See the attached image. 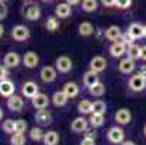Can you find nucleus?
I'll list each match as a JSON object with an SVG mask.
<instances>
[{"mask_svg": "<svg viewBox=\"0 0 146 145\" xmlns=\"http://www.w3.org/2000/svg\"><path fill=\"white\" fill-rule=\"evenodd\" d=\"M29 136H31V139L32 141H42L44 139V131L40 129V128H32L31 131H29Z\"/></svg>", "mask_w": 146, "mask_h": 145, "instance_id": "nucleus-32", "label": "nucleus"}, {"mask_svg": "<svg viewBox=\"0 0 146 145\" xmlns=\"http://www.w3.org/2000/svg\"><path fill=\"white\" fill-rule=\"evenodd\" d=\"M67 102H68V96H67L64 92H55V93H54V96H52V103H54L56 108L64 106Z\"/></svg>", "mask_w": 146, "mask_h": 145, "instance_id": "nucleus-23", "label": "nucleus"}, {"mask_svg": "<svg viewBox=\"0 0 146 145\" xmlns=\"http://www.w3.org/2000/svg\"><path fill=\"white\" fill-rule=\"evenodd\" d=\"M40 9L38 5L35 3H29V5H23L22 7V15L23 17H26L28 20H31V22H33V20H38L40 17Z\"/></svg>", "mask_w": 146, "mask_h": 145, "instance_id": "nucleus-1", "label": "nucleus"}, {"mask_svg": "<svg viewBox=\"0 0 146 145\" xmlns=\"http://www.w3.org/2000/svg\"><path fill=\"white\" fill-rule=\"evenodd\" d=\"M28 129V122L23 119H17L15 120V132L16 134H25Z\"/></svg>", "mask_w": 146, "mask_h": 145, "instance_id": "nucleus-31", "label": "nucleus"}, {"mask_svg": "<svg viewBox=\"0 0 146 145\" xmlns=\"http://www.w3.org/2000/svg\"><path fill=\"white\" fill-rule=\"evenodd\" d=\"M6 105H7L9 110H12V112H20V110L23 109L25 103H23V99L20 97V96H17V94H12V96L7 97Z\"/></svg>", "mask_w": 146, "mask_h": 145, "instance_id": "nucleus-3", "label": "nucleus"}, {"mask_svg": "<svg viewBox=\"0 0 146 145\" xmlns=\"http://www.w3.org/2000/svg\"><path fill=\"white\" fill-rule=\"evenodd\" d=\"M140 58H142L143 61H146V45L140 48Z\"/></svg>", "mask_w": 146, "mask_h": 145, "instance_id": "nucleus-44", "label": "nucleus"}, {"mask_svg": "<svg viewBox=\"0 0 146 145\" xmlns=\"http://www.w3.org/2000/svg\"><path fill=\"white\" fill-rule=\"evenodd\" d=\"M62 92H64V93L68 96V99H71V97H75V96L78 94L80 87L75 84V83L68 81V83H65V84H64V89H62Z\"/></svg>", "mask_w": 146, "mask_h": 145, "instance_id": "nucleus-22", "label": "nucleus"}, {"mask_svg": "<svg viewBox=\"0 0 146 145\" xmlns=\"http://www.w3.org/2000/svg\"><path fill=\"white\" fill-rule=\"evenodd\" d=\"M29 36H31V32H29L28 26H25V25H16V26H13L12 38L15 41H17V42H23V41H26Z\"/></svg>", "mask_w": 146, "mask_h": 145, "instance_id": "nucleus-2", "label": "nucleus"}, {"mask_svg": "<svg viewBox=\"0 0 146 145\" xmlns=\"http://www.w3.org/2000/svg\"><path fill=\"white\" fill-rule=\"evenodd\" d=\"M20 61H22V58L17 52H7L3 58V65H6L7 68H16L20 64Z\"/></svg>", "mask_w": 146, "mask_h": 145, "instance_id": "nucleus-8", "label": "nucleus"}, {"mask_svg": "<svg viewBox=\"0 0 146 145\" xmlns=\"http://www.w3.org/2000/svg\"><path fill=\"white\" fill-rule=\"evenodd\" d=\"M78 112L82 113V115L93 113V103L90 100H81L78 103Z\"/></svg>", "mask_w": 146, "mask_h": 145, "instance_id": "nucleus-29", "label": "nucleus"}, {"mask_svg": "<svg viewBox=\"0 0 146 145\" xmlns=\"http://www.w3.org/2000/svg\"><path fill=\"white\" fill-rule=\"evenodd\" d=\"M6 16H7V6L5 5V2H0V22L6 19Z\"/></svg>", "mask_w": 146, "mask_h": 145, "instance_id": "nucleus-40", "label": "nucleus"}, {"mask_svg": "<svg viewBox=\"0 0 146 145\" xmlns=\"http://www.w3.org/2000/svg\"><path fill=\"white\" fill-rule=\"evenodd\" d=\"M119 41H120V42H123L124 45H130V44H133V41H135V39L130 36L129 32H126V33H121V36H120Z\"/></svg>", "mask_w": 146, "mask_h": 145, "instance_id": "nucleus-38", "label": "nucleus"}, {"mask_svg": "<svg viewBox=\"0 0 146 145\" xmlns=\"http://www.w3.org/2000/svg\"><path fill=\"white\" fill-rule=\"evenodd\" d=\"M39 93V87L35 81H26L23 87H22V94L28 99H32L33 96H36Z\"/></svg>", "mask_w": 146, "mask_h": 145, "instance_id": "nucleus-12", "label": "nucleus"}, {"mask_svg": "<svg viewBox=\"0 0 146 145\" xmlns=\"http://www.w3.org/2000/svg\"><path fill=\"white\" fill-rule=\"evenodd\" d=\"M5 35V26L2 25V23H0V38H2Z\"/></svg>", "mask_w": 146, "mask_h": 145, "instance_id": "nucleus-49", "label": "nucleus"}, {"mask_svg": "<svg viewBox=\"0 0 146 145\" xmlns=\"http://www.w3.org/2000/svg\"><path fill=\"white\" fill-rule=\"evenodd\" d=\"M145 36H146V25H145Z\"/></svg>", "mask_w": 146, "mask_h": 145, "instance_id": "nucleus-54", "label": "nucleus"}, {"mask_svg": "<svg viewBox=\"0 0 146 145\" xmlns=\"http://www.w3.org/2000/svg\"><path fill=\"white\" fill-rule=\"evenodd\" d=\"M22 2H25V3H29V2H32V0H22Z\"/></svg>", "mask_w": 146, "mask_h": 145, "instance_id": "nucleus-52", "label": "nucleus"}, {"mask_svg": "<svg viewBox=\"0 0 146 145\" xmlns=\"http://www.w3.org/2000/svg\"><path fill=\"white\" fill-rule=\"evenodd\" d=\"M106 65H107V61L104 59L103 57L97 55L91 59V63H90V70H93L94 73H103L104 70H106Z\"/></svg>", "mask_w": 146, "mask_h": 145, "instance_id": "nucleus-11", "label": "nucleus"}, {"mask_svg": "<svg viewBox=\"0 0 146 145\" xmlns=\"http://www.w3.org/2000/svg\"><path fill=\"white\" fill-rule=\"evenodd\" d=\"M139 74H140V76H143V77L146 78V65H142V67H140V70H139Z\"/></svg>", "mask_w": 146, "mask_h": 145, "instance_id": "nucleus-45", "label": "nucleus"}, {"mask_svg": "<svg viewBox=\"0 0 146 145\" xmlns=\"http://www.w3.org/2000/svg\"><path fill=\"white\" fill-rule=\"evenodd\" d=\"M88 90H90V94H91V96L100 97V96H103V94H104V92H106V87H104L103 83L97 81L96 84H93L91 87H88Z\"/></svg>", "mask_w": 146, "mask_h": 145, "instance_id": "nucleus-27", "label": "nucleus"}, {"mask_svg": "<svg viewBox=\"0 0 146 145\" xmlns=\"http://www.w3.org/2000/svg\"><path fill=\"white\" fill-rule=\"evenodd\" d=\"M126 48H127V45H124L123 42H113L111 44V47H110V55L111 57H114V58H119V57H121L123 54H126Z\"/></svg>", "mask_w": 146, "mask_h": 145, "instance_id": "nucleus-18", "label": "nucleus"}, {"mask_svg": "<svg viewBox=\"0 0 146 145\" xmlns=\"http://www.w3.org/2000/svg\"><path fill=\"white\" fill-rule=\"evenodd\" d=\"M127 32L130 33V36L133 39H139V38H143L145 36V25H140L139 22H135L129 26Z\"/></svg>", "mask_w": 146, "mask_h": 145, "instance_id": "nucleus-15", "label": "nucleus"}, {"mask_svg": "<svg viewBox=\"0 0 146 145\" xmlns=\"http://www.w3.org/2000/svg\"><path fill=\"white\" fill-rule=\"evenodd\" d=\"M12 94H15V83L10 81L9 78L2 80V81H0V96L9 97Z\"/></svg>", "mask_w": 146, "mask_h": 145, "instance_id": "nucleus-10", "label": "nucleus"}, {"mask_svg": "<svg viewBox=\"0 0 146 145\" xmlns=\"http://www.w3.org/2000/svg\"><path fill=\"white\" fill-rule=\"evenodd\" d=\"M2 119H3V109L0 108V120H2Z\"/></svg>", "mask_w": 146, "mask_h": 145, "instance_id": "nucleus-50", "label": "nucleus"}, {"mask_svg": "<svg viewBox=\"0 0 146 145\" xmlns=\"http://www.w3.org/2000/svg\"><path fill=\"white\" fill-rule=\"evenodd\" d=\"M120 36H121V31L119 26L111 25L106 29V38L109 41H117V39H120Z\"/></svg>", "mask_w": 146, "mask_h": 145, "instance_id": "nucleus-21", "label": "nucleus"}, {"mask_svg": "<svg viewBox=\"0 0 146 145\" xmlns=\"http://www.w3.org/2000/svg\"><path fill=\"white\" fill-rule=\"evenodd\" d=\"M106 110H107V106H106V103H104L103 100H96L94 103H93V112L94 113H106Z\"/></svg>", "mask_w": 146, "mask_h": 145, "instance_id": "nucleus-35", "label": "nucleus"}, {"mask_svg": "<svg viewBox=\"0 0 146 145\" xmlns=\"http://www.w3.org/2000/svg\"><path fill=\"white\" fill-rule=\"evenodd\" d=\"M114 119H116V122L119 123V125H126V123H129L132 120V113L127 109H120V110L116 112Z\"/></svg>", "mask_w": 146, "mask_h": 145, "instance_id": "nucleus-17", "label": "nucleus"}, {"mask_svg": "<svg viewBox=\"0 0 146 145\" xmlns=\"http://www.w3.org/2000/svg\"><path fill=\"white\" fill-rule=\"evenodd\" d=\"M55 15L61 19H65L71 15V5L68 3H59L56 7H55Z\"/></svg>", "mask_w": 146, "mask_h": 145, "instance_id": "nucleus-20", "label": "nucleus"}, {"mask_svg": "<svg viewBox=\"0 0 146 145\" xmlns=\"http://www.w3.org/2000/svg\"><path fill=\"white\" fill-rule=\"evenodd\" d=\"M0 2H7V0H0Z\"/></svg>", "mask_w": 146, "mask_h": 145, "instance_id": "nucleus-55", "label": "nucleus"}, {"mask_svg": "<svg viewBox=\"0 0 146 145\" xmlns=\"http://www.w3.org/2000/svg\"><path fill=\"white\" fill-rule=\"evenodd\" d=\"M143 134H145V136H146V125H145V128H143Z\"/></svg>", "mask_w": 146, "mask_h": 145, "instance_id": "nucleus-51", "label": "nucleus"}, {"mask_svg": "<svg viewBox=\"0 0 146 145\" xmlns=\"http://www.w3.org/2000/svg\"><path fill=\"white\" fill-rule=\"evenodd\" d=\"M71 131L75 132V134H80V132L87 131V120L82 118V116L75 118V119L71 122Z\"/></svg>", "mask_w": 146, "mask_h": 145, "instance_id": "nucleus-16", "label": "nucleus"}, {"mask_svg": "<svg viewBox=\"0 0 146 145\" xmlns=\"http://www.w3.org/2000/svg\"><path fill=\"white\" fill-rule=\"evenodd\" d=\"M145 87H146V78L140 76L139 73L129 80V89L133 92H142L145 90Z\"/></svg>", "mask_w": 146, "mask_h": 145, "instance_id": "nucleus-4", "label": "nucleus"}, {"mask_svg": "<svg viewBox=\"0 0 146 145\" xmlns=\"http://www.w3.org/2000/svg\"><path fill=\"white\" fill-rule=\"evenodd\" d=\"M35 120L39 123V125H49L51 120H52V116L45 109H38V112L35 113Z\"/></svg>", "mask_w": 146, "mask_h": 145, "instance_id": "nucleus-14", "label": "nucleus"}, {"mask_svg": "<svg viewBox=\"0 0 146 145\" xmlns=\"http://www.w3.org/2000/svg\"><path fill=\"white\" fill-rule=\"evenodd\" d=\"M86 136H88V138H94V139H96V132H87Z\"/></svg>", "mask_w": 146, "mask_h": 145, "instance_id": "nucleus-48", "label": "nucleus"}, {"mask_svg": "<svg viewBox=\"0 0 146 145\" xmlns=\"http://www.w3.org/2000/svg\"><path fill=\"white\" fill-rule=\"evenodd\" d=\"M67 3L71 5V6H74V5H78L80 3V0H67Z\"/></svg>", "mask_w": 146, "mask_h": 145, "instance_id": "nucleus-46", "label": "nucleus"}, {"mask_svg": "<svg viewBox=\"0 0 146 145\" xmlns=\"http://www.w3.org/2000/svg\"><path fill=\"white\" fill-rule=\"evenodd\" d=\"M55 64H56V71L64 73V74L68 73V71H71V68H72V61H71V58H68V57H65V55L56 58Z\"/></svg>", "mask_w": 146, "mask_h": 145, "instance_id": "nucleus-6", "label": "nucleus"}, {"mask_svg": "<svg viewBox=\"0 0 146 145\" xmlns=\"http://www.w3.org/2000/svg\"><path fill=\"white\" fill-rule=\"evenodd\" d=\"M39 76H40V80H42L44 83H52L56 78V70L54 67L46 65V67H44L42 70H40Z\"/></svg>", "mask_w": 146, "mask_h": 145, "instance_id": "nucleus-13", "label": "nucleus"}, {"mask_svg": "<svg viewBox=\"0 0 146 145\" xmlns=\"http://www.w3.org/2000/svg\"><path fill=\"white\" fill-rule=\"evenodd\" d=\"M101 5L106 7H111V6H116V0H101Z\"/></svg>", "mask_w": 146, "mask_h": 145, "instance_id": "nucleus-43", "label": "nucleus"}, {"mask_svg": "<svg viewBox=\"0 0 146 145\" xmlns=\"http://www.w3.org/2000/svg\"><path fill=\"white\" fill-rule=\"evenodd\" d=\"M22 63H23V65L26 68H36L38 64H39V57H38L36 52L29 51V52H26L22 57Z\"/></svg>", "mask_w": 146, "mask_h": 145, "instance_id": "nucleus-7", "label": "nucleus"}, {"mask_svg": "<svg viewBox=\"0 0 146 145\" xmlns=\"http://www.w3.org/2000/svg\"><path fill=\"white\" fill-rule=\"evenodd\" d=\"M97 81H98V76H97V73H94L93 70L87 71V73L84 74V77H82V83H84L86 87H91L93 84H96Z\"/></svg>", "mask_w": 146, "mask_h": 145, "instance_id": "nucleus-24", "label": "nucleus"}, {"mask_svg": "<svg viewBox=\"0 0 146 145\" xmlns=\"http://www.w3.org/2000/svg\"><path fill=\"white\" fill-rule=\"evenodd\" d=\"M78 32H80L81 36H90L94 32V26L90 22H82L80 25V28H78Z\"/></svg>", "mask_w": 146, "mask_h": 145, "instance_id": "nucleus-30", "label": "nucleus"}, {"mask_svg": "<svg viewBox=\"0 0 146 145\" xmlns=\"http://www.w3.org/2000/svg\"><path fill=\"white\" fill-rule=\"evenodd\" d=\"M121 145H136V144H135L133 141H123Z\"/></svg>", "mask_w": 146, "mask_h": 145, "instance_id": "nucleus-47", "label": "nucleus"}, {"mask_svg": "<svg viewBox=\"0 0 146 145\" xmlns=\"http://www.w3.org/2000/svg\"><path fill=\"white\" fill-rule=\"evenodd\" d=\"M9 77V68L6 65H0V81Z\"/></svg>", "mask_w": 146, "mask_h": 145, "instance_id": "nucleus-41", "label": "nucleus"}, {"mask_svg": "<svg viewBox=\"0 0 146 145\" xmlns=\"http://www.w3.org/2000/svg\"><path fill=\"white\" fill-rule=\"evenodd\" d=\"M132 5V0H116V6L119 9H129Z\"/></svg>", "mask_w": 146, "mask_h": 145, "instance_id": "nucleus-39", "label": "nucleus"}, {"mask_svg": "<svg viewBox=\"0 0 146 145\" xmlns=\"http://www.w3.org/2000/svg\"><path fill=\"white\" fill-rule=\"evenodd\" d=\"M45 26H46V29H48V31L54 32V31H56V29H58L59 22H58V19H56V17H48V19H46Z\"/></svg>", "mask_w": 146, "mask_h": 145, "instance_id": "nucleus-37", "label": "nucleus"}, {"mask_svg": "<svg viewBox=\"0 0 146 145\" xmlns=\"http://www.w3.org/2000/svg\"><path fill=\"white\" fill-rule=\"evenodd\" d=\"M44 144L45 145H56L58 141H59V135L55 132V131H48L44 134Z\"/></svg>", "mask_w": 146, "mask_h": 145, "instance_id": "nucleus-25", "label": "nucleus"}, {"mask_svg": "<svg viewBox=\"0 0 146 145\" xmlns=\"http://www.w3.org/2000/svg\"><path fill=\"white\" fill-rule=\"evenodd\" d=\"M88 122L91 123L93 128H100V126H103V123H104V115L103 113H94L93 112Z\"/></svg>", "mask_w": 146, "mask_h": 145, "instance_id": "nucleus-28", "label": "nucleus"}, {"mask_svg": "<svg viewBox=\"0 0 146 145\" xmlns=\"http://www.w3.org/2000/svg\"><path fill=\"white\" fill-rule=\"evenodd\" d=\"M31 100H32V106L35 109H46L48 105H49V97L44 93H38Z\"/></svg>", "mask_w": 146, "mask_h": 145, "instance_id": "nucleus-9", "label": "nucleus"}, {"mask_svg": "<svg viewBox=\"0 0 146 145\" xmlns=\"http://www.w3.org/2000/svg\"><path fill=\"white\" fill-rule=\"evenodd\" d=\"M10 144L12 145H25L26 144V138L23 134H12L10 136Z\"/></svg>", "mask_w": 146, "mask_h": 145, "instance_id": "nucleus-33", "label": "nucleus"}, {"mask_svg": "<svg viewBox=\"0 0 146 145\" xmlns=\"http://www.w3.org/2000/svg\"><path fill=\"white\" fill-rule=\"evenodd\" d=\"M42 2H52V0H42Z\"/></svg>", "mask_w": 146, "mask_h": 145, "instance_id": "nucleus-53", "label": "nucleus"}, {"mask_svg": "<svg viewBox=\"0 0 146 145\" xmlns=\"http://www.w3.org/2000/svg\"><path fill=\"white\" fill-rule=\"evenodd\" d=\"M136 64H135V59H130V58H124L120 61L119 64V70L123 73V74H130L133 70H135Z\"/></svg>", "mask_w": 146, "mask_h": 145, "instance_id": "nucleus-19", "label": "nucleus"}, {"mask_svg": "<svg viewBox=\"0 0 146 145\" xmlns=\"http://www.w3.org/2000/svg\"><path fill=\"white\" fill-rule=\"evenodd\" d=\"M2 129H3V132H6V134H15V120H12V119H6L3 123H2Z\"/></svg>", "mask_w": 146, "mask_h": 145, "instance_id": "nucleus-36", "label": "nucleus"}, {"mask_svg": "<svg viewBox=\"0 0 146 145\" xmlns=\"http://www.w3.org/2000/svg\"><path fill=\"white\" fill-rule=\"evenodd\" d=\"M81 7L84 12H94L97 9V0H82Z\"/></svg>", "mask_w": 146, "mask_h": 145, "instance_id": "nucleus-34", "label": "nucleus"}, {"mask_svg": "<svg viewBox=\"0 0 146 145\" xmlns=\"http://www.w3.org/2000/svg\"><path fill=\"white\" fill-rule=\"evenodd\" d=\"M107 139L113 144H121L123 139H124V131L121 128H117V126H113L109 129L107 132Z\"/></svg>", "mask_w": 146, "mask_h": 145, "instance_id": "nucleus-5", "label": "nucleus"}, {"mask_svg": "<svg viewBox=\"0 0 146 145\" xmlns=\"http://www.w3.org/2000/svg\"><path fill=\"white\" fill-rule=\"evenodd\" d=\"M126 55H127V58H130V59H137V58H140V47H137V45H135V44L127 45V48H126Z\"/></svg>", "mask_w": 146, "mask_h": 145, "instance_id": "nucleus-26", "label": "nucleus"}, {"mask_svg": "<svg viewBox=\"0 0 146 145\" xmlns=\"http://www.w3.org/2000/svg\"><path fill=\"white\" fill-rule=\"evenodd\" d=\"M81 145H96V141H94V138H88V136H86L84 139L81 141Z\"/></svg>", "mask_w": 146, "mask_h": 145, "instance_id": "nucleus-42", "label": "nucleus"}]
</instances>
